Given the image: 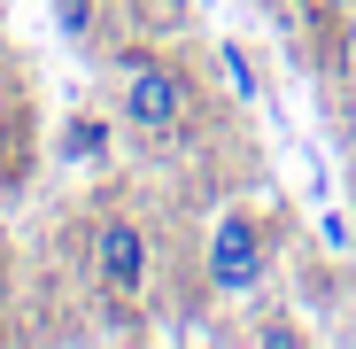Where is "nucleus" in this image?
Here are the masks:
<instances>
[{
	"label": "nucleus",
	"instance_id": "nucleus-1",
	"mask_svg": "<svg viewBox=\"0 0 356 349\" xmlns=\"http://www.w3.org/2000/svg\"><path fill=\"white\" fill-rule=\"evenodd\" d=\"M116 125H132L140 140L170 148L194 132V78L170 63V54H147V47H124L116 54Z\"/></svg>",
	"mask_w": 356,
	"mask_h": 349
},
{
	"label": "nucleus",
	"instance_id": "nucleus-2",
	"mask_svg": "<svg viewBox=\"0 0 356 349\" xmlns=\"http://www.w3.org/2000/svg\"><path fill=\"white\" fill-rule=\"evenodd\" d=\"M202 279H209V295L248 303L256 287L271 279V225L256 210H225L209 225V241H202Z\"/></svg>",
	"mask_w": 356,
	"mask_h": 349
},
{
	"label": "nucleus",
	"instance_id": "nucleus-3",
	"mask_svg": "<svg viewBox=\"0 0 356 349\" xmlns=\"http://www.w3.org/2000/svg\"><path fill=\"white\" fill-rule=\"evenodd\" d=\"M86 256H93V279H101V295H108V303H140V295H147L155 249H147V225H140V217H124V210L93 217Z\"/></svg>",
	"mask_w": 356,
	"mask_h": 349
},
{
	"label": "nucleus",
	"instance_id": "nucleus-5",
	"mask_svg": "<svg viewBox=\"0 0 356 349\" xmlns=\"http://www.w3.org/2000/svg\"><path fill=\"white\" fill-rule=\"evenodd\" d=\"M225 78H232V93H256V78H248V54H225Z\"/></svg>",
	"mask_w": 356,
	"mask_h": 349
},
{
	"label": "nucleus",
	"instance_id": "nucleus-4",
	"mask_svg": "<svg viewBox=\"0 0 356 349\" xmlns=\"http://www.w3.org/2000/svg\"><path fill=\"white\" fill-rule=\"evenodd\" d=\"M63 155H70V163H101V155H108V116H70Z\"/></svg>",
	"mask_w": 356,
	"mask_h": 349
},
{
	"label": "nucleus",
	"instance_id": "nucleus-6",
	"mask_svg": "<svg viewBox=\"0 0 356 349\" xmlns=\"http://www.w3.org/2000/svg\"><path fill=\"white\" fill-rule=\"evenodd\" d=\"M348 210H356V179H348Z\"/></svg>",
	"mask_w": 356,
	"mask_h": 349
}]
</instances>
